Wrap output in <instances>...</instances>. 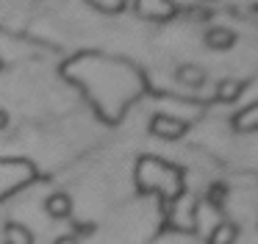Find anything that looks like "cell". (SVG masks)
Listing matches in <instances>:
<instances>
[{
  "label": "cell",
  "mask_w": 258,
  "mask_h": 244,
  "mask_svg": "<svg viewBox=\"0 0 258 244\" xmlns=\"http://www.w3.org/2000/svg\"><path fill=\"white\" fill-rule=\"evenodd\" d=\"M186 131H189V125H186L183 119H178V116H169V114H158V116H153V122H150V133L156 139H164V142H175V139H180Z\"/></svg>",
  "instance_id": "obj_1"
},
{
  "label": "cell",
  "mask_w": 258,
  "mask_h": 244,
  "mask_svg": "<svg viewBox=\"0 0 258 244\" xmlns=\"http://www.w3.org/2000/svg\"><path fill=\"white\" fill-rule=\"evenodd\" d=\"M203 42H206V47H208V50H228V47H233L236 33L230 31V28L214 25V28H208V31H206Z\"/></svg>",
  "instance_id": "obj_2"
},
{
  "label": "cell",
  "mask_w": 258,
  "mask_h": 244,
  "mask_svg": "<svg viewBox=\"0 0 258 244\" xmlns=\"http://www.w3.org/2000/svg\"><path fill=\"white\" fill-rule=\"evenodd\" d=\"M45 211H47L50 219H67V216L73 214V200H70V194L56 192L45 200Z\"/></svg>",
  "instance_id": "obj_3"
},
{
  "label": "cell",
  "mask_w": 258,
  "mask_h": 244,
  "mask_svg": "<svg viewBox=\"0 0 258 244\" xmlns=\"http://www.w3.org/2000/svg\"><path fill=\"white\" fill-rule=\"evenodd\" d=\"M233 128L241 133L258 131V103H252V105H247L244 111H239V114L233 116Z\"/></svg>",
  "instance_id": "obj_4"
},
{
  "label": "cell",
  "mask_w": 258,
  "mask_h": 244,
  "mask_svg": "<svg viewBox=\"0 0 258 244\" xmlns=\"http://www.w3.org/2000/svg\"><path fill=\"white\" fill-rule=\"evenodd\" d=\"M178 81L183 83V86H189V89H197V86L206 83V70L197 67V64H183L178 70Z\"/></svg>",
  "instance_id": "obj_5"
},
{
  "label": "cell",
  "mask_w": 258,
  "mask_h": 244,
  "mask_svg": "<svg viewBox=\"0 0 258 244\" xmlns=\"http://www.w3.org/2000/svg\"><path fill=\"white\" fill-rule=\"evenodd\" d=\"M236 238H239V227L233 222H219L208 236V244H236Z\"/></svg>",
  "instance_id": "obj_6"
},
{
  "label": "cell",
  "mask_w": 258,
  "mask_h": 244,
  "mask_svg": "<svg viewBox=\"0 0 258 244\" xmlns=\"http://www.w3.org/2000/svg\"><path fill=\"white\" fill-rule=\"evenodd\" d=\"M3 244H34V236H31L28 227L17 225V222H9L3 227Z\"/></svg>",
  "instance_id": "obj_7"
},
{
  "label": "cell",
  "mask_w": 258,
  "mask_h": 244,
  "mask_svg": "<svg viewBox=\"0 0 258 244\" xmlns=\"http://www.w3.org/2000/svg\"><path fill=\"white\" fill-rule=\"evenodd\" d=\"M241 89H244L241 81H236V78H225V81H219V86H217V100L219 103H233V100L241 94Z\"/></svg>",
  "instance_id": "obj_8"
},
{
  "label": "cell",
  "mask_w": 258,
  "mask_h": 244,
  "mask_svg": "<svg viewBox=\"0 0 258 244\" xmlns=\"http://www.w3.org/2000/svg\"><path fill=\"white\" fill-rule=\"evenodd\" d=\"M136 11L142 17H161V20H167V17L175 14V6L172 3H139Z\"/></svg>",
  "instance_id": "obj_9"
},
{
  "label": "cell",
  "mask_w": 258,
  "mask_h": 244,
  "mask_svg": "<svg viewBox=\"0 0 258 244\" xmlns=\"http://www.w3.org/2000/svg\"><path fill=\"white\" fill-rule=\"evenodd\" d=\"M208 200H211L214 208H222V203L228 200V189H225L222 183H214L211 192H208Z\"/></svg>",
  "instance_id": "obj_10"
},
{
  "label": "cell",
  "mask_w": 258,
  "mask_h": 244,
  "mask_svg": "<svg viewBox=\"0 0 258 244\" xmlns=\"http://www.w3.org/2000/svg\"><path fill=\"white\" fill-rule=\"evenodd\" d=\"M92 6H95L97 11H106V14H119V11L125 9L122 0H108V3H106V0H95Z\"/></svg>",
  "instance_id": "obj_11"
},
{
  "label": "cell",
  "mask_w": 258,
  "mask_h": 244,
  "mask_svg": "<svg viewBox=\"0 0 258 244\" xmlns=\"http://www.w3.org/2000/svg\"><path fill=\"white\" fill-rule=\"evenodd\" d=\"M53 244H78V236H73V233H70V236H58Z\"/></svg>",
  "instance_id": "obj_12"
},
{
  "label": "cell",
  "mask_w": 258,
  "mask_h": 244,
  "mask_svg": "<svg viewBox=\"0 0 258 244\" xmlns=\"http://www.w3.org/2000/svg\"><path fill=\"white\" fill-rule=\"evenodd\" d=\"M92 230H95V225H78V233H81V236H86V233H92Z\"/></svg>",
  "instance_id": "obj_13"
},
{
  "label": "cell",
  "mask_w": 258,
  "mask_h": 244,
  "mask_svg": "<svg viewBox=\"0 0 258 244\" xmlns=\"http://www.w3.org/2000/svg\"><path fill=\"white\" fill-rule=\"evenodd\" d=\"M6 125H9V114H6V111H0V131H3Z\"/></svg>",
  "instance_id": "obj_14"
},
{
  "label": "cell",
  "mask_w": 258,
  "mask_h": 244,
  "mask_svg": "<svg viewBox=\"0 0 258 244\" xmlns=\"http://www.w3.org/2000/svg\"><path fill=\"white\" fill-rule=\"evenodd\" d=\"M0 72H3V58H0Z\"/></svg>",
  "instance_id": "obj_15"
}]
</instances>
